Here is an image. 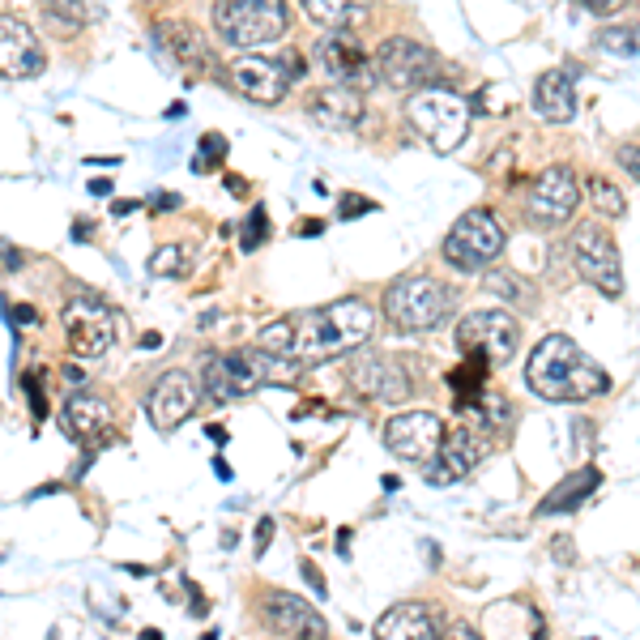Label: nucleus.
Returning a JSON list of instances; mask_svg holds the SVG:
<instances>
[{"instance_id": "obj_6", "label": "nucleus", "mask_w": 640, "mask_h": 640, "mask_svg": "<svg viewBox=\"0 0 640 640\" xmlns=\"http://www.w3.org/2000/svg\"><path fill=\"white\" fill-rule=\"evenodd\" d=\"M504 252V227L491 210H470L444 235V261L457 274H487L491 261Z\"/></svg>"}, {"instance_id": "obj_12", "label": "nucleus", "mask_w": 640, "mask_h": 640, "mask_svg": "<svg viewBox=\"0 0 640 640\" xmlns=\"http://www.w3.org/2000/svg\"><path fill=\"white\" fill-rule=\"evenodd\" d=\"M384 444L393 457L410 461V466H427L444 444V423L431 410H402L384 423Z\"/></svg>"}, {"instance_id": "obj_29", "label": "nucleus", "mask_w": 640, "mask_h": 640, "mask_svg": "<svg viewBox=\"0 0 640 640\" xmlns=\"http://www.w3.org/2000/svg\"><path fill=\"white\" fill-rule=\"evenodd\" d=\"M192 261H197V252H192L188 244H167L150 256V274L154 278H184L192 269Z\"/></svg>"}, {"instance_id": "obj_51", "label": "nucleus", "mask_w": 640, "mask_h": 640, "mask_svg": "<svg viewBox=\"0 0 640 640\" xmlns=\"http://www.w3.org/2000/svg\"><path fill=\"white\" fill-rule=\"evenodd\" d=\"M137 210V201H116V205H111V214H133Z\"/></svg>"}, {"instance_id": "obj_8", "label": "nucleus", "mask_w": 640, "mask_h": 640, "mask_svg": "<svg viewBox=\"0 0 640 640\" xmlns=\"http://www.w3.org/2000/svg\"><path fill=\"white\" fill-rule=\"evenodd\" d=\"M436 69H440V56L431 52V47H423L419 39L393 35L376 47V77L397 94L436 86Z\"/></svg>"}, {"instance_id": "obj_1", "label": "nucleus", "mask_w": 640, "mask_h": 640, "mask_svg": "<svg viewBox=\"0 0 640 640\" xmlns=\"http://www.w3.org/2000/svg\"><path fill=\"white\" fill-rule=\"evenodd\" d=\"M286 320H291V359L299 363H329L350 355V350L367 346L376 329V312L363 299H333Z\"/></svg>"}, {"instance_id": "obj_20", "label": "nucleus", "mask_w": 640, "mask_h": 640, "mask_svg": "<svg viewBox=\"0 0 640 640\" xmlns=\"http://www.w3.org/2000/svg\"><path fill=\"white\" fill-rule=\"evenodd\" d=\"M154 43L163 47V52L180 64L184 73H205L210 69V43H205V35L192 22L184 18H167L154 26Z\"/></svg>"}, {"instance_id": "obj_49", "label": "nucleus", "mask_w": 640, "mask_h": 640, "mask_svg": "<svg viewBox=\"0 0 640 640\" xmlns=\"http://www.w3.org/2000/svg\"><path fill=\"white\" fill-rule=\"evenodd\" d=\"M227 188L235 192V197H244V188H248V180H239V175H227Z\"/></svg>"}, {"instance_id": "obj_19", "label": "nucleus", "mask_w": 640, "mask_h": 640, "mask_svg": "<svg viewBox=\"0 0 640 640\" xmlns=\"http://www.w3.org/2000/svg\"><path fill=\"white\" fill-rule=\"evenodd\" d=\"M363 111H367V103H363L355 82H333L308 99V116L320 128H329V133H350V128H359Z\"/></svg>"}, {"instance_id": "obj_47", "label": "nucleus", "mask_w": 640, "mask_h": 640, "mask_svg": "<svg viewBox=\"0 0 640 640\" xmlns=\"http://www.w3.org/2000/svg\"><path fill=\"white\" fill-rule=\"evenodd\" d=\"M9 316H13V325H35V308H26V303L22 308H13Z\"/></svg>"}, {"instance_id": "obj_53", "label": "nucleus", "mask_w": 640, "mask_h": 640, "mask_svg": "<svg viewBox=\"0 0 640 640\" xmlns=\"http://www.w3.org/2000/svg\"><path fill=\"white\" fill-rule=\"evenodd\" d=\"M154 346H163V338H158V333H146V338H141V350H154Z\"/></svg>"}, {"instance_id": "obj_4", "label": "nucleus", "mask_w": 640, "mask_h": 640, "mask_svg": "<svg viewBox=\"0 0 640 640\" xmlns=\"http://www.w3.org/2000/svg\"><path fill=\"white\" fill-rule=\"evenodd\" d=\"M406 120L436 154H453L470 133V103L444 86H423L406 94Z\"/></svg>"}, {"instance_id": "obj_44", "label": "nucleus", "mask_w": 640, "mask_h": 640, "mask_svg": "<svg viewBox=\"0 0 640 640\" xmlns=\"http://www.w3.org/2000/svg\"><path fill=\"white\" fill-rule=\"evenodd\" d=\"M150 205H154V210H180V197H175V192H158Z\"/></svg>"}, {"instance_id": "obj_37", "label": "nucleus", "mask_w": 640, "mask_h": 640, "mask_svg": "<svg viewBox=\"0 0 640 640\" xmlns=\"http://www.w3.org/2000/svg\"><path fill=\"white\" fill-rule=\"evenodd\" d=\"M376 210V201H367V197H359V192H346V197L338 201V218L342 222H350V218H359V214H372Z\"/></svg>"}, {"instance_id": "obj_35", "label": "nucleus", "mask_w": 640, "mask_h": 640, "mask_svg": "<svg viewBox=\"0 0 640 640\" xmlns=\"http://www.w3.org/2000/svg\"><path fill=\"white\" fill-rule=\"evenodd\" d=\"M256 346L269 350V355H291V320H274L256 333Z\"/></svg>"}, {"instance_id": "obj_46", "label": "nucleus", "mask_w": 640, "mask_h": 640, "mask_svg": "<svg viewBox=\"0 0 640 640\" xmlns=\"http://www.w3.org/2000/svg\"><path fill=\"white\" fill-rule=\"evenodd\" d=\"M320 231H325V222H320V218H308V222H299V227H295V235H320Z\"/></svg>"}, {"instance_id": "obj_38", "label": "nucleus", "mask_w": 640, "mask_h": 640, "mask_svg": "<svg viewBox=\"0 0 640 640\" xmlns=\"http://www.w3.org/2000/svg\"><path fill=\"white\" fill-rule=\"evenodd\" d=\"M22 389H26V397H30V410H35V423H43V419H47V397H43V389H39V376L30 372V376L22 380Z\"/></svg>"}, {"instance_id": "obj_52", "label": "nucleus", "mask_w": 640, "mask_h": 640, "mask_svg": "<svg viewBox=\"0 0 640 640\" xmlns=\"http://www.w3.org/2000/svg\"><path fill=\"white\" fill-rule=\"evenodd\" d=\"M90 192H94V197H107V192H111V180H94Z\"/></svg>"}, {"instance_id": "obj_16", "label": "nucleus", "mask_w": 640, "mask_h": 640, "mask_svg": "<svg viewBox=\"0 0 640 640\" xmlns=\"http://www.w3.org/2000/svg\"><path fill=\"white\" fill-rule=\"evenodd\" d=\"M43 64H47V56H43L35 26L13 18V13H0V77H9V82L39 77Z\"/></svg>"}, {"instance_id": "obj_43", "label": "nucleus", "mask_w": 640, "mask_h": 640, "mask_svg": "<svg viewBox=\"0 0 640 640\" xmlns=\"http://www.w3.org/2000/svg\"><path fill=\"white\" fill-rule=\"evenodd\" d=\"M269 542H274V521L261 517V521H256V555H265Z\"/></svg>"}, {"instance_id": "obj_9", "label": "nucleus", "mask_w": 640, "mask_h": 640, "mask_svg": "<svg viewBox=\"0 0 640 640\" xmlns=\"http://www.w3.org/2000/svg\"><path fill=\"white\" fill-rule=\"evenodd\" d=\"M572 265L589 286H598L606 299L623 295V265H619V248L615 239L606 235V227L598 222H585V227L572 231Z\"/></svg>"}, {"instance_id": "obj_18", "label": "nucleus", "mask_w": 640, "mask_h": 640, "mask_svg": "<svg viewBox=\"0 0 640 640\" xmlns=\"http://www.w3.org/2000/svg\"><path fill=\"white\" fill-rule=\"evenodd\" d=\"M483 453H487V444L478 440V436H470V431H444L440 453L427 461L423 478H427L431 487H453L466 474H474V466L483 461Z\"/></svg>"}, {"instance_id": "obj_2", "label": "nucleus", "mask_w": 640, "mask_h": 640, "mask_svg": "<svg viewBox=\"0 0 640 640\" xmlns=\"http://www.w3.org/2000/svg\"><path fill=\"white\" fill-rule=\"evenodd\" d=\"M525 384H530L542 402L581 406V402H594V397L611 389V376H606L572 338L551 333V338H542L534 346L530 363H525Z\"/></svg>"}, {"instance_id": "obj_36", "label": "nucleus", "mask_w": 640, "mask_h": 640, "mask_svg": "<svg viewBox=\"0 0 640 640\" xmlns=\"http://www.w3.org/2000/svg\"><path fill=\"white\" fill-rule=\"evenodd\" d=\"M265 235H269V214H265V205H256V210L248 214V222H244V231H239V248H244V252H256Z\"/></svg>"}, {"instance_id": "obj_5", "label": "nucleus", "mask_w": 640, "mask_h": 640, "mask_svg": "<svg viewBox=\"0 0 640 640\" xmlns=\"http://www.w3.org/2000/svg\"><path fill=\"white\" fill-rule=\"evenodd\" d=\"M286 0H218L214 5V30L227 47H265L286 35Z\"/></svg>"}, {"instance_id": "obj_28", "label": "nucleus", "mask_w": 640, "mask_h": 640, "mask_svg": "<svg viewBox=\"0 0 640 640\" xmlns=\"http://www.w3.org/2000/svg\"><path fill=\"white\" fill-rule=\"evenodd\" d=\"M201 393L210 397L214 406L235 402V384L227 376V363H222V355H205L201 359Z\"/></svg>"}, {"instance_id": "obj_34", "label": "nucleus", "mask_w": 640, "mask_h": 640, "mask_svg": "<svg viewBox=\"0 0 640 640\" xmlns=\"http://www.w3.org/2000/svg\"><path fill=\"white\" fill-rule=\"evenodd\" d=\"M227 137H218V133H205L201 137V150H197V158H192V171H214L218 163H222V158H227Z\"/></svg>"}, {"instance_id": "obj_30", "label": "nucleus", "mask_w": 640, "mask_h": 640, "mask_svg": "<svg viewBox=\"0 0 640 640\" xmlns=\"http://www.w3.org/2000/svg\"><path fill=\"white\" fill-rule=\"evenodd\" d=\"M303 9H308V18H312V22H320V26H333V30L359 18L355 0H303Z\"/></svg>"}, {"instance_id": "obj_33", "label": "nucleus", "mask_w": 640, "mask_h": 640, "mask_svg": "<svg viewBox=\"0 0 640 640\" xmlns=\"http://www.w3.org/2000/svg\"><path fill=\"white\" fill-rule=\"evenodd\" d=\"M487 286L504 303H512V308H530V286H525L517 274H487Z\"/></svg>"}, {"instance_id": "obj_41", "label": "nucleus", "mask_w": 640, "mask_h": 640, "mask_svg": "<svg viewBox=\"0 0 640 640\" xmlns=\"http://www.w3.org/2000/svg\"><path fill=\"white\" fill-rule=\"evenodd\" d=\"M299 568H303V581L312 585V594H316V598H325V594H329V585H325V576H320V568L312 564V559H303Z\"/></svg>"}, {"instance_id": "obj_50", "label": "nucleus", "mask_w": 640, "mask_h": 640, "mask_svg": "<svg viewBox=\"0 0 640 640\" xmlns=\"http://www.w3.org/2000/svg\"><path fill=\"white\" fill-rule=\"evenodd\" d=\"M214 474L222 478V483H227V478H231V466H227V461H222V457H214Z\"/></svg>"}, {"instance_id": "obj_39", "label": "nucleus", "mask_w": 640, "mask_h": 640, "mask_svg": "<svg viewBox=\"0 0 640 640\" xmlns=\"http://www.w3.org/2000/svg\"><path fill=\"white\" fill-rule=\"evenodd\" d=\"M26 265V256L22 248H13L9 239H0V278H9V274H18V269Z\"/></svg>"}, {"instance_id": "obj_54", "label": "nucleus", "mask_w": 640, "mask_h": 640, "mask_svg": "<svg viewBox=\"0 0 640 640\" xmlns=\"http://www.w3.org/2000/svg\"><path fill=\"white\" fill-rule=\"evenodd\" d=\"M338 551H342V555H350V530H342V538H338Z\"/></svg>"}, {"instance_id": "obj_40", "label": "nucleus", "mask_w": 640, "mask_h": 640, "mask_svg": "<svg viewBox=\"0 0 640 640\" xmlns=\"http://www.w3.org/2000/svg\"><path fill=\"white\" fill-rule=\"evenodd\" d=\"M474 107H483V111H508V99L500 94V86H483V94H478Z\"/></svg>"}, {"instance_id": "obj_25", "label": "nucleus", "mask_w": 640, "mask_h": 640, "mask_svg": "<svg viewBox=\"0 0 640 640\" xmlns=\"http://www.w3.org/2000/svg\"><path fill=\"white\" fill-rule=\"evenodd\" d=\"M598 483H602V474L594 470V466H581L576 470L572 478H564V483H559L547 500L538 504V517H559V512H572V508H581L589 495L598 491Z\"/></svg>"}, {"instance_id": "obj_17", "label": "nucleus", "mask_w": 640, "mask_h": 640, "mask_svg": "<svg viewBox=\"0 0 640 640\" xmlns=\"http://www.w3.org/2000/svg\"><path fill=\"white\" fill-rule=\"evenodd\" d=\"M60 423H64V431H69V440L86 444V448H99L103 440H111V431H116V414H111L107 397L82 389V393L64 397Z\"/></svg>"}, {"instance_id": "obj_32", "label": "nucleus", "mask_w": 640, "mask_h": 640, "mask_svg": "<svg viewBox=\"0 0 640 640\" xmlns=\"http://www.w3.org/2000/svg\"><path fill=\"white\" fill-rule=\"evenodd\" d=\"M598 47H606V52L615 56H640V30L636 26H611L598 35Z\"/></svg>"}, {"instance_id": "obj_3", "label": "nucleus", "mask_w": 640, "mask_h": 640, "mask_svg": "<svg viewBox=\"0 0 640 640\" xmlns=\"http://www.w3.org/2000/svg\"><path fill=\"white\" fill-rule=\"evenodd\" d=\"M453 303V286H444L431 274H406L384 291V316L397 333H431L453 316Z\"/></svg>"}, {"instance_id": "obj_21", "label": "nucleus", "mask_w": 640, "mask_h": 640, "mask_svg": "<svg viewBox=\"0 0 640 640\" xmlns=\"http://www.w3.org/2000/svg\"><path fill=\"white\" fill-rule=\"evenodd\" d=\"M265 623H269V628H274L278 636H312V640L329 636V623L320 619L303 598L282 594V589L265 598Z\"/></svg>"}, {"instance_id": "obj_48", "label": "nucleus", "mask_w": 640, "mask_h": 640, "mask_svg": "<svg viewBox=\"0 0 640 640\" xmlns=\"http://www.w3.org/2000/svg\"><path fill=\"white\" fill-rule=\"evenodd\" d=\"M73 239H77V244H86V239H90V222H86V218L73 222Z\"/></svg>"}, {"instance_id": "obj_24", "label": "nucleus", "mask_w": 640, "mask_h": 640, "mask_svg": "<svg viewBox=\"0 0 640 640\" xmlns=\"http://www.w3.org/2000/svg\"><path fill=\"white\" fill-rule=\"evenodd\" d=\"M534 111L547 124H568L576 116V86L568 69H547L534 82Z\"/></svg>"}, {"instance_id": "obj_7", "label": "nucleus", "mask_w": 640, "mask_h": 640, "mask_svg": "<svg viewBox=\"0 0 640 640\" xmlns=\"http://www.w3.org/2000/svg\"><path fill=\"white\" fill-rule=\"evenodd\" d=\"M308 73V60L299 52H278V56H239L231 64V82L239 94H248L252 103H282L299 77Z\"/></svg>"}, {"instance_id": "obj_13", "label": "nucleus", "mask_w": 640, "mask_h": 640, "mask_svg": "<svg viewBox=\"0 0 640 640\" xmlns=\"http://www.w3.org/2000/svg\"><path fill=\"white\" fill-rule=\"evenodd\" d=\"M581 205V184H576L572 167H547L534 180L530 197H525V214H530L534 227H564Z\"/></svg>"}, {"instance_id": "obj_26", "label": "nucleus", "mask_w": 640, "mask_h": 640, "mask_svg": "<svg viewBox=\"0 0 640 640\" xmlns=\"http://www.w3.org/2000/svg\"><path fill=\"white\" fill-rule=\"evenodd\" d=\"M43 22L56 39H73L90 26V0H43Z\"/></svg>"}, {"instance_id": "obj_27", "label": "nucleus", "mask_w": 640, "mask_h": 640, "mask_svg": "<svg viewBox=\"0 0 640 640\" xmlns=\"http://www.w3.org/2000/svg\"><path fill=\"white\" fill-rule=\"evenodd\" d=\"M487 372H491V359H487V355H466V363H461L457 372L448 376V384H453L461 410L474 406L478 397H483V380H487Z\"/></svg>"}, {"instance_id": "obj_15", "label": "nucleus", "mask_w": 640, "mask_h": 640, "mask_svg": "<svg viewBox=\"0 0 640 640\" xmlns=\"http://www.w3.org/2000/svg\"><path fill=\"white\" fill-rule=\"evenodd\" d=\"M197 397H201V380H192L188 372H163L154 380V389L146 397V410H150V423L154 431H163V436H171L180 423L192 419V410H197Z\"/></svg>"}, {"instance_id": "obj_31", "label": "nucleus", "mask_w": 640, "mask_h": 640, "mask_svg": "<svg viewBox=\"0 0 640 640\" xmlns=\"http://www.w3.org/2000/svg\"><path fill=\"white\" fill-rule=\"evenodd\" d=\"M589 201H594V210L606 214V218H623V210H628L623 192L611 180H589Z\"/></svg>"}, {"instance_id": "obj_23", "label": "nucleus", "mask_w": 640, "mask_h": 640, "mask_svg": "<svg viewBox=\"0 0 640 640\" xmlns=\"http://www.w3.org/2000/svg\"><path fill=\"white\" fill-rule=\"evenodd\" d=\"M316 64L333 77V82H359V77L367 73V52L359 47V39L333 30V35H325L316 43Z\"/></svg>"}, {"instance_id": "obj_42", "label": "nucleus", "mask_w": 640, "mask_h": 640, "mask_svg": "<svg viewBox=\"0 0 640 640\" xmlns=\"http://www.w3.org/2000/svg\"><path fill=\"white\" fill-rule=\"evenodd\" d=\"M628 0H585V9L589 13H598V18H611V13H619Z\"/></svg>"}, {"instance_id": "obj_45", "label": "nucleus", "mask_w": 640, "mask_h": 640, "mask_svg": "<svg viewBox=\"0 0 640 640\" xmlns=\"http://www.w3.org/2000/svg\"><path fill=\"white\" fill-rule=\"evenodd\" d=\"M619 158H623V167H628V171L636 175V180H640V150H632V146H628V150H623Z\"/></svg>"}, {"instance_id": "obj_14", "label": "nucleus", "mask_w": 640, "mask_h": 640, "mask_svg": "<svg viewBox=\"0 0 640 640\" xmlns=\"http://www.w3.org/2000/svg\"><path fill=\"white\" fill-rule=\"evenodd\" d=\"M346 376L363 397H372V402H406L410 397V372H406V363L393 355H372V350L363 355V346L350 350Z\"/></svg>"}, {"instance_id": "obj_11", "label": "nucleus", "mask_w": 640, "mask_h": 640, "mask_svg": "<svg viewBox=\"0 0 640 640\" xmlns=\"http://www.w3.org/2000/svg\"><path fill=\"white\" fill-rule=\"evenodd\" d=\"M461 355H487L491 367H504L521 346V325L508 312H470L457 325Z\"/></svg>"}, {"instance_id": "obj_22", "label": "nucleus", "mask_w": 640, "mask_h": 640, "mask_svg": "<svg viewBox=\"0 0 640 640\" xmlns=\"http://www.w3.org/2000/svg\"><path fill=\"white\" fill-rule=\"evenodd\" d=\"M376 636L380 640H431V636H440V615L427 602H402L380 615Z\"/></svg>"}, {"instance_id": "obj_10", "label": "nucleus", "mask_w": 640, "mask_h": 640, "mask_svg": "<svg viewBox=\"0 0 640 640\" xmlns=\"http://www.w3.org/2000/svg\"><path fill=\"white\" fill-rule=\"evenodd\" d=\"M60 325H64V342H69L77 359H103L111 342H116V320H111L107 303L94 295H73L60 312Z\"/></svg>"}]
</instances>
